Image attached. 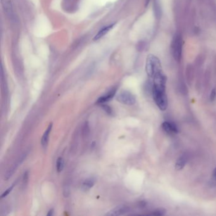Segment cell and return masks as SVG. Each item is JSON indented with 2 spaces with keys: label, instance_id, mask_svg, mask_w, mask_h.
<instances>
[{
  "label": "cell",
  "instance_id": "cell-23",
  "mask_svg": "<svg viewBox=\"0 0 216 216\" xmlns=\"http://www.w3.org/2000/svg\"><path fill=\"white\" fill-rule=\"evenodd\" d=\"M213 176H214V179L216 180V168L214 169V173H213Z\"/></svg>",
  "mask_w": 216,
  "mask_h": 216
},
{
  "label": "cell",
  "instance_id": "cell-8",
  "mask_svg": "<svg viewBox=\"0 0 216 216\" xmlns=\"http://www.w3.org/2000/svg\"><path fill=\"white\" fill-rule=\"evenodd\" d=\"M2 3L7 17H8L10 19H14V14L11 0H2Z\"/></svg>",
  "mask_w": 216,
  "mask_h": 216
},
{
  "label": "cell",
  "instance_id": "cell-18",
  "mask_svg": "<svg viewBox=\"0 0 216 216\" xmlns=\"http://www.w3.org/2000/svg\"><path fill=\"white\" fill-rule=\"evenodd\" d=\"M166 210L163 209H159L156 210L154 211V213H152L151 214L155 215H163L164 214H166Z\"/></svg>",
  "mask_w": 216,
  "mask_h": 216
},
{
  "label": "cell",
  "instance_id": "cell-4",
  "mask_svg": "<svg viewBox=\"0 0 216 216\" xmlns=\"http://www.w3.org/2000/svg\"><path fill=\"white\" fill-rule=\"evenodd\" d=\"M116 99L119 103L126 105H133L136 103L135 96L128 91H122L119 93L117 95Z\"/></svg>",
  "mask_w": 216,
  "mask_h": 216
},
{
  "label": "cell",
  "instance_id": "cell-7",
  "mask_svg": "<svg viewBox=\"0 0 216 216\" xmlns=\"http://www.w3.org/2000/svg\"><path fill=\"white\" fill-rule=\"evenodd\" d=\"M129 211H130V208L128 206H124V205L118 206L110 210L108 213L106 214V215L109 216L121 215H124L128 212H129Z\"/></svg>",
  "mask_w": 216,
  "mask_h": 216
},
{
  "label": "cell",
  "instance_id": "cell-11",
  "mask_svg": "<svg viewBox=\"0 0 216 216\" xmlns=\"http://www.w3.org/2000/svg\"><path fill=\"white\" fill-rule=\"evenodd\" d=\"M52 127H53V123H50L49 125H48L47 129L45 131L44 133L43 134L42 138H41V145L42 146L45 148L47 146L48 142H49V134L51 131H52Z\"/></svg>",
  "mask_w": 216,
  "mask_h": 216
},
{
  "label": "cell",
  "instance_id": "cell-22",
  "mask_svg": "<svg viewBox=\"0 0 216 216\" xmlns=\"http://www.w3.org/2000/svg\"><path fill=\"white\" fill-rule=\"evenodd\" d=\"M53 209H52V210H49L47 215L48 216H52V215H53Z\"/></svg>",
  "mask_w": 216,
  "mask_h": 216
},
{
  "label": "cell",
  "instance_id": "cell-3",
  "mask_svg": "<svg viewBox=\"0 0 216 216\" xmlns=\"http://www.w3.org/2000/svg\"><path fill=\"white\" fill-rule=\"evenodd\" d=\"M171 49L174 58L177 61H180L183 49V40L180 35L176 34L174 36L171 44Z\"/></svg>",
  "mask_w": 216,
  "mask_h": 216
},
{
  "label": "cell",
  "instance_id": "cell-24",
  "mask_svg": "<svg viewBox=\"0 0 216 216\" xmlns=\"http://www.w3.org/2000/svg\"><path fill=\"white\" fill-rule=\"evenodd\" d=\"M149 2H150V0H146V3H145V5H146V6L148 5V4Z\"/></svg>",
  "mask_w": 216,
  "mask_h": 216
},
{
  "label": "cell",
  "instance_id": "cell-17",
  "mask_svg": "<svg viewBox=\"0 0 216 216\" xmlns=\"http://www.w3.org/2000/svg\"><path fill=\"white\" fill-rule=\"evenodd\" d=\"M101 106V108H103V110L108 114V115L109 116H112L113 114V110L112 108L108 105H106L105 104H101L100 105Z\"/></svg>",
  "mask_w": 216,
  "mask_h": 216
},
{
  "label": "cell",
  "instance_id": "cell-13",
  "mask_svg": "<svg viewBox=\"0 0 216 216\" xmlns=\"http://www.w3.org/2000/svg\"><path fill=\"white\" fill-rule=\"evenodd\" d=\"M95 180L93 178H89L85 180L82 184V189L84 191H87L91 189L95 184Z\"/></svg>",
  "mask_w": 216,
  "mask_h": 216
},
{
  "label": "cell",
  "instance_id": "cell-10",
  "mask_svg": "<svg viewBox=\"0 0 216 216\" xmlns=\"http://www.w3.org/2000/svg\"><path fill=\"white\" fill-rule=\"evenodd\" d=\"M114 25H115V23H112V24H110L109 25H107V26L104 27V28L100 30L99 32L95 36V37L93 38V40L97 41V40H99L100 39H101V37H103L114 27Z\"/></svg>",
  "mask_w": 216,
  "mask_h": 216
},
{
  "label": "cell",
  "instance_id": "cell-2",
  "mask_svg": "<svg viewBox=\"0 0 216 216\" xmlns=\"http://www.w3.org/2000/svg\"><path fill=\"white\" fill-rule=\"evenodd\" d=\"M146 71L150 78H154L155 75L162 72L160 60L153 55H149L146 59Z\"/></svg>",
  "mask_w": 216,
  "mask_h": 216
},
{
  "label": "cell",
  "instance_id": "cell-12",
  "mask_svg": "<svg viewBox=\"0 0 216 216\" xmlns=\"http://www.w3.org/2000/svg\"><path fill=\"white\" fill-rule=\"evenodd\" d=\"M188 162V157L185 155H183L181 157L178 158L177 160L176 164H175V168L176 170L180 171L184 168V167L186 166V164Z\"/></svg>",
  "mask_w": 216,
  "mask_h": 216
},
{
  "label": "cell",
  "instance_id": "cell-14",
  "mask_svg": "<svg viewBox=\"0 0 216 216\" xmlns=\"http://www.w3.org/2000/svg\"><path fill=\"white\" fill-rule=\"evenodd\" d=\"M154 14L155 15V17L159 19L160 18L161 15V7L159 3V2L158 0H155L154 2Z\"/></svg>",
  "mask_w": 216,
  "mask_h": 216
},
{
  "label": "cell",
  "instance_id": "cell-21",
  "mask_svg": "<svg viewBox=\"0 0 216 216\" xmlns=\"http://www.w3.org/2000/svg\"><path fill=\"white\" fill-rule=\"evenodd\" d=\"M216 98V89L214 88L211 91L210 95V100L211 101H213Z\"/></svg>",
  "mask_w": 216,
  "mask_h": 216
},
{
  "label": "cell",
  "instance_id": "cell-9",
  "mask_svg": "<svg viewBox=\"0 0 216 216\" xmlns=\"http://www.w3.org/2000/svg\"><path fill=\"white\" fill-rule=\"evenodd\" d=\"M116 93V88L112 89V90H110L109 92H108L106 95L100 97L97 100L96 104L101 105V104H104L107 102V101H109L111 99L113 98V97L114 96H115Z\"/></svg>",
  "mask_w": 216,
  "mask_h": 216
},
{
  "label": "cell",
  "instance_id": "cell-19",
  "mask_svg": "<svg viewBox=\"0 0 216 216\" xmlns=\"http://www.w3.org/2000/svg\"><path fill=\"white\" fill-rule=\"evenodd\" d=\"M28 180H29V172L26 171L23 176V186H25L27 184L28 182Z\"/></svg>",
  "mask_w": 216,
  "mask_h": 216
},
{
  "label": "cell",
  "instance_id": "cell-1",
  "mask_svg": "<svg viewBox=\"0 0 216 216\" xmlns=\"http://www.w3.org/2000/svg\"><path fill=\"white\" fill-rule=\"evenodd\" d=\"M152 93L155 102L159 108L166 110L168 106L167 97L166 93V84H154L152 88Z\"/></svg>",
  "mask_w": 216,
  "mask_h": 216
},
{
  "label": "cell",
  "instance_id": "cell-15",
  "mask_svg": "<svg viewBox=\"0 0 216 216\" xmlns=\"http://www.w3.org/2000/svg\"><path fill=\"white\" fill-rule=\"evenodd\" d=\"M63 167H64V160H63L62 157H59L56 163V168L58 172H60L63 171Z\"/></svg>",
  "mask_w": 216,
  "mask_h": 216
},
{
  "label": "cell",
  "instance_id": "cell-20",
  "mask_svg": "<svg viewBox=\"0 0 216 216\" xmlns=\"http://www.w3.org/2000/svg\"><path fill=\"white\" fill-rule=\"evenodd\" d=\"M14 184H13V185H11L10 187H9V188L6 190V191L2 194L1 198H3L6 197L11 192V190L13 189V188H14Z\"/></svg>",
  "mask_w": 216,
  "mask_h": 216
},
{
  "label": "cell",
  "instance_id": "cell-6",
  "mask_svg": "<svg viewBox=\"0 0 216 216\" xmlns=\"http://www.w3.org/2000/svg\"><path fill=\"white\" fill-rule=\"evenodd\" d=\"M162 128L165 132L169 134H176L179 131L178 128L175 124L168 121L163 122L162 124Z\"/></svg>",
  "mask_w": 216,
  "mask_h": 216
},
{
  "label": "cell",
  "instance_id": "cell-5",
  "mask_svg": "<svg viewBox=\"0 0 216 216\" xmlns=\"http://www.w3.org/2000/svg\"><path fill=\"white\" fill-rule=\"evenodd\" d=\"M27 155H28V153H24L23 154H22L20 156V157L19 158V159L17 161V162L15 164L13 165V166L10 168V169L7 171V172L6 173V175L5 176V179L6 180H8L9 178H10L11 176L14 174L15 171H16V169H17L18 166H19L20 164H21L23 162L25 159L26 158Z\"/></svg>",
  "mask_w": 216,
  "mask_h": 216
},
{
  "label": "cell",
  "instance_id": "cell-16",
  "mask_svg": "<svg viewBox=\"0 0 216 216\" xmlns=\"http://www.w3.org/2000/svg\"><path fill=\"white\" fill-rule=\"evenodd\" d=\"M90 126H89V124L87 122H86L83 128V136L84 137H87L89 134H90Z\"/></svg>",
  "mask_w": 216,
  "mask_h": 216
}]
</instances>
